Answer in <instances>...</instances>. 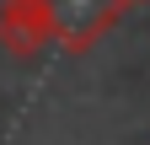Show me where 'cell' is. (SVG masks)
Segmentation results:
<instances>
[{"instance_id":"6da1fadb","label":"cell","mask_w":150,"mask_h":145,"mask_svg":"<svg viewBox=\"0 0 150 145\" xmlns=\"http://www.w3.org/2000/svg\"><path fill=\"white\" fill-rule=\"evenodd\" d=\"M38 11H43L48 43H59L70 54H86V48H97L112 32V22L129 6L123 0H38Z\"/></svg>"},{"instance_id":"7a4b0ae2","label":"cell","mask_w":150,"mask_h":145,"mask_svg":"<svg viewBox=\"0 0 150 145\" xmlns=\"http://www.w3.org/2000/svg\"><path fill=\"white\" fill-rule=\"evenodd\" d=\"M0 43L11 59H38L48 48V27H43L38 0H6L0 6Z\"/></svg>"},{"instance_id":"3957f363","label":"cell","mask_w":150,"mask_h":145,"mask_svg":"<svg viewBox=\"0 0 150 145\" xmlns=\"http://www.w3.org/2000/svg\"><path fill=\"white\" fill-rule=\"evenodd\" d=\"M123 6H145V0H123Z\"/></svg>"}]
</instances>
